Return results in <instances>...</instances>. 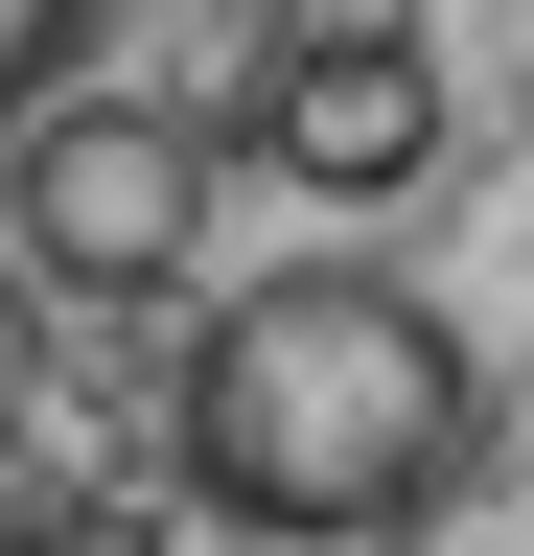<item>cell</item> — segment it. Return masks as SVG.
<instances>
[{"label":"cell","instance_id":"6","mask_svg":"<svg viewBox=\"0 0 534 556\" xmlns=\"http://www.w3.org/2000/svg\"><path fill=\"white\" fill-rule=\"evenodd\" d=\"M372 556H419V533H372Z\"/></svg>","mask_w":534,"mask_h":556},{"label":"cell","instance_id":"1","mask_svg":"<svg viewBox=\"0 0 534 556\" xmlns=\"http://www.w3.org/2000/svg\"><path fill=\"white\" fill-rule=\"evenodd\" d=\"M464 464H488V371H464V325L419 278H372V255L233 278L210 348H186V486H210L233 533H280V556L419 533Z\"/></svg>","mask_w":534,"mask_h":556},{"label":"cell","instance_id":"2","mask_svg":"<svg viewBox=\"0 0 534 556\" xmlns=\"http://www.w3.org/2000/svg\"><path fill=\"white\" fill-rule=\"evenodd\" d=\"M0 232H24L47 302H163V278L210 255V116L71 93V70H47V93L0 116Z\"/></svg>","mask_w":534,"mask_h":556},{"label":"cell","instance_id":"5","mask_svg":"<svg viewBox=\"0 0 534 556\" xmlns=\"http://www.w3.org/2000/svg\"><path fill=\"white\" fill-rule=\"evenodd\" d=\"M24 371H47V278L0 255V417H24Z\"/></svg>","mask_w":534,"mask_h":556},{"label":"cell","instance_id":"3","mask_svg":"<svg viewBox=\"0 0 534 556\" xmlns=\"http://www.w3.org/2000/svg\"><path fill=\"white\" fill-rule=\"evenodd\" d=\"M256 163L325 186V208L419 186V163H442V47H419V0H280V47H256Z\"/></svg>","mask_w":534,"mask_h":556},{"label":"cell","instance_id":"4","mask_svg":"<svg viewBox=\"0 0 534 556\" xmlns=\"http://www.w3.org/2000/svg\"><path fill=\"white\" fill-rule=\"evenodd\" d=\"M94 24H116V0H0V116H24V93H47V70H71V47H94Z\"/></svg>","mask_w":534,"mask_h":556}]
</instances>
